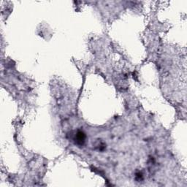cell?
<instances>
[{
  "label": "cell",
  "mask_w": 187,
  "mask_h": 187,
  "mask_svg": "<svg viewBox=\"0 0 187 187\" xmlns=\"http://www.w3.org/2000/svg\"><path fill=\"white\" fill-rule=\"evenodd\" d=\"M85 140H86V135L81 131H78L77 134L75 135V142L78 145H84L85 143Z\"/></svg>",
  "instance_id": "cell-1"
}]
</instances>
